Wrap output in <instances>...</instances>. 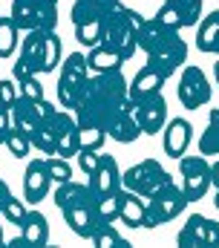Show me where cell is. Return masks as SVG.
Returning a JSON list of instances; mask_svg holds the SVG:
<instances>
[{
    "label": "cell",
    "mask_w": 219,
    "mask_h": 248,
    "mask_svg": "<svg viewBox=\"0 0 219 248\" xmlns=\"http://www.w3.org/2000/svg\"><path fill=\"white\" fill-rule=\"evenodd\" d=\"M127 110H133L130 81L121 75V69H115V72H93V75H87L72 113H75L78 124H93V127H101L107 133L112 122Z\"/></svg>",
    "instance_id": "obj_1"
},
{
    "label": "cell",
    "mask_w": 219,
    "mask_h": 248,
    "mask_svg": "<svg viewBox=\"0 0 219 248\" xmlns=\"http://www.w3.org/2000/svg\"><path fill=\"white\" fill-rule=\"evenodd\" d=\"M139 49L147 52V66H153L164 81L179 72V66L188 61V44L179 35V29H170L156 17H144L139 29Z\"/></svg>",
    "instance_id": "obj_2"
},
{
    "label": "cell",
    "mask_w": 219,
    "mask_h": 248,
    "mask_svg": "<svg viewBox=\"0 0 219 248\" xmlns=\"http://www.w3.org/2000/svg\"><path fill=\"white\" fill-rule=\"evenodd\" d=\"M124 3L121 0H72L69 17L75 26V38L84 46H98L104 35V23L110 15H115Z\"/></svg>",
    "instance_id": "obj_3"
},
{
    "label": "cell",
    "mask_w": 219,
    "mask_h": 248,
    "mask_svg": "<svg viewBox=\"0 0 219 248\" xmlns=\"http://www.w3.org/2000/svg\"><path fill=\"white\" fill-rule=\"evenodd\" d=\"M144 17L136 12V9H127L121 6L115 15H110L107 23H104V35H101V44L110 46L112 52H118L124 61L136 55L139 49V29H141Z\"/></svg>",
    "instance_id": "obj_4"
},
{
    "label": "cell",
    "mask_w": 219,
    "mask_h": 248,
    "mask_svg": "<svg viewBox=\"0 0 219 248\" xmlns=\"http://www.w3.org/2000/svg\"><path fill=\"white\" fill-rule=\"evenodd\" d=\"M20 61L32 72H55L61 63V38L55 29H32L20 41Z\"/></svg>",
    "instance_id": "obj_5"
},
{
    "label": "cell",
    "mask_w": 219,
    "mask_h": 248,
    "mask_svg": "<svg viewBox=\"0 0 219 248\" xmlns=\"http://www.w3.org/2000/svg\"><path fill=\"white\" fill-rule=\"evenodd\" d=\"M144 205H147V211H144V228H156V225H164V222L176 219L179 214H185V208L190 202H188L182 185L170 182L162 190H156L153 196H147Z\"/></svg>",
    "instance_id": "obj_6"
},
{
    "label": "cell",
    "mask_w": 219,
    "mask_h": 248,
    "mask_svg": "<svg viewBox=\"0 0 219 248\" xmlns=\"http://www.w3.org/2000/svg\"><path fill=\"white\" fill-rule=\"evenodd\" d=\"M170 182H173V176L156 159H141V162H136L133 168H127L121 173V185L127 190H133V193H139V196H144V199L153 196L156 190H162L164 185H170Z\"/></svg>",
    "instance_id": "obj_7"
},
{
    "label": "cell",
    "mask_w": 219,
    "mask_h": 248,
    "mask_svg": "<svg viewBox=\"0 0 219 248\" xmlns=\"http://www.w3.org/2000/svg\"><path fill=\"white\" fill-rule=\"evenodd\" d=\"M15 26L20 32L32 29H55L58 26V0H12Z\"/></svg>",
    "instance_id": "obj_8"
},
{
    "label": "cell",
    "mask_w": 219,
    "mask_h": 248,
    "mask_svg": "<svg viewBox=\"0 0 219 248\" xmlns=\"http://www.w3.org/2000/svg\"><path fill=\"white\" fill-rule=\"evenodd\" d=\"M87 75H90L87 55L84 52H69L63 66H61V75H58V101H61L63 110H75V101H78V93H81Z\"/></svg>",
    "instance_id": "obj_9"
},
{
    "label": "cell",
    "mask_w": 219,
    "mask_h": 248,
    "mask_svg": "<svg viewBox=\"0 0 219 248\" xmlns=\"http://www.w3.org/2000/svg\"><path fill=\"white\" fill-rule=\"evenodd\" d=\"M179 176H182V190H185V196H188V202H199L211 187V162H208V156H182L179 159Z\"/></svg>",
    "instance_id": "obj_10"
},
{
    "label": "cell",
    "mask_w": 219,
    "mask_h": 248,
    "mask_svg": "<svg viewBox=\"0 0 219 248\" xmlns=\"http://www.w3.org/2000/svg\"><path fill=\"white\" fill-rule=\"evenodd\" d=\"M211 93L214 90H211V81L202 72V66H193V63L182 66V75H179V84H176V98H179L182 107L199 110L202 104L211 101Z\"/></svg>",
    "instance_id": "obj_11"
},
{
    "label": "cell",
    "mask_w": 219,
    "mask_h": 248,
    "mask_svg": "<svg viewBox=\"0 0 219 248\" xmlns=\"http://www.w3.org/2000/svg\"><path fill=\"white\" fill-rule=\"evenodd\" d=\"M176 246L182 248H219V222L202 214H190L188 222L176 234Z\"/></svg>",
    "instance_id": "obj_12"
},
{
    "label": "cell",
    "mask_w": 219,
    "mask_h": 248,
    "mask_svg": "<svg viewBox=\"0 0 219 248\" xmlns=\"http://www.w3.org/2000/svg\"><path fill=\"white\" fill-rule=\"evenodd\" d=\"M130 101H133L136 122H139L144 136H156L159 130H164V124H167V101H164L162 90L139 95V98H130Z\"/></svg>",
    "instance_id": "obj_13"
},
{
    "label": "cell",
    "mask_w": 219,
    "mask_h": 248,
    "mask_svg": "<svg viewBox=\"0 0 219 248\" xmlns=\"http://www.w3.org/2000/svg\"><path fill=\"white\" fill-rule=\"evenodd\" d=\"M52 133H55V153L58 156H63V159H72L78 150H81V144H78V122H75V113L72 110H63V107H58L52 113Z\"/></svg>",
    "instance_id": "obj_14"
},
{
    "label": "cell",
    "mask_w": 219,
    "mask_h": 248,
    "mask_svg": "<svg viewBox=\"0 0 219 248\" xmlns=\"http://www.w3.org/2000/svg\"><path fill=\"white\" fill-rule=\"evenodd\" d=\"M49 243V219L41 211H26L23 222L17 225V237L9 246H20V248H38Z\"/></svg>",
    "instance_id": "obj_15"
},
{
    "label": "cell",
    "mask_w": 219,
    "mask_h": 248,
    "mask_svg": "<svg viewBox=\"0 0 219 248\" xmlns=\"http://www.w3.org/2000/svg\"><path fill=\"white\" fill-rule=\"evenodd\" d=\"M87 185H90V190L95 193V199L110 196V193H118V190L124 187V185H121V170H118V162H115V156L101 153L95 173H93V176H87Z\"/></svg>",
    "instance_id": "obj_16"
},
{
    "label": "cell",
    "mask_w": 219,
    "mask_h": 248,
    "mask_svg": "<svg viewBox=\"0 0 219 248\" xmlns=\"http://www.w3.org/2000/svg\"><path fill=\"white\" fill-rule=\"evenodd\" d=\"M49 187H52V176L47 170V159H32L23 173V199L29 205H41L49 196Z\"/></svg>",
    "instance_id": "obj_17"
},
{
    "label": "cell",
    "mask_w": 219,
    "mask_h": 248,
    "mask_svg": "<svg viewBox=\"0 0 219 248\" xmlns=\"http://www.w3.org/2000/svg\"><path fill=\"white\" fill-rule=\"evenodd\" d=\"M63 219H66V225L72 228V234H75V237H81V240H93V237H95V231L104 225V222L98 219L95 202H87V205H78V208L63 211Z\"/></svg>",
    "instance_id": "obj_18"
},
{
    "label": "cell",
    "mask_w": 219,
    "mask_h": 248,
    "mask_svg": "<svg viewBox=\"0 0 219 248\" xmlns=\"http://www.w3.org/2000/svg\"><path fill=\"white\" fill-rule=\"evenodd\" d=\"M193 141V124L188 119H170L164 124V153L170 159H182Z\"/></svg>",
    "instance_id": "obj_19"
},
{
    "label": "cell",
    "mask_w": 219,
    "mask_h": 248,
    "mask_svg": "<svg viewBox=\"0 0 219 248\" xmlns=\"http://www.w3.org/2000/svg\"><path fill=\"white\" fill-rule=\"evenodd\" d=\"M87 202H95V193L90 190V185H84V182L69 179V182H61V185L55 187V205H58L61 214L69 211V208L87 205Z\"/></svg>",
    "instance_id": "obj_20"
},
{
    "label": "cell",
    "mask_w": 219,
    "mask_h": 248,
    "mask_svg": "<svg viewBox=\"0 0 219 248\" xmlns=\"http://www.w3.org/2000/svg\"><path fill=\"white\" fill-rule=\"evenodd\" d=\"M144 211H147L144 196L124 187L121 190V217H118V222H124L127 228H144Z\"/></svg>",
    "instance_id": "obj_21"
},
{
    "label": "cell",
    "mask_w": 219,
    "mask_h": 248,
    "mask_svg": "<svg viewBox=\"0 0 219 248\" xmlns=\"http://www.w3.org/2000/svg\"><path fill=\"white\" fill-rule=\"evenodd\" d=\"M217 41H219V9H217V12L202 15V20L196 23V49H199V52H211V55H214Z\"/></svg>",
    "instance_id": "obj_22"
},
{
    "label": "cell",
    "mask_w": 219,
    "mask_h": 248,
    "mask_svg": "<svg viewBox=\"0 0 219 248\" xmlns=\"http://www.w3.org/2000/svg\"><path fill=\"white\" fill-rule=\"evenodd\" d=\"M87 66H90V72H115L124 66V58L118 52H112L110 46L98 44L87 52Z\"/></svg>",
    "instance_id": "obj_23"
},
{
    "label": "cell",
    "mask_w": 219,
    "mask_h": 248,
    "mask_svg": "<svg viewBox=\"0 0 219 248\" xmlns=\"http://www.w3.org/2000/svg\"><path fill=\"white\" fill-rule=\"evenodd\" d=\"M107 136L112 141H118V144H133V141L141 136V127L136 122V113H133V110L121 113V116L112 122V127L107 130Z\"/></svg>",
    "instance_id": "obj_24"
},
{
    "label": "cell",
    "mask_w": 219,
    "mask_h": 248,
    "mask_svg": "<svg viewBox=\"0 0 219 248\" xmlns=\"http://www.w3.org/2000/svg\"><path fill=\"white\" fill-rule=\"evenodd\" d=\"M164 84V78L153 69V66H141L136 75H133V81H130V98H139V95H147V93H159Z\"/></svg>",
    "instance_id": "obj_25"
},
{
    "label": "cell",
    "mask_w": 219,
    "mask_h": 248,
    "mask_svg": "<svg viewBox=\"0 0 219 248\" xmlns=\"http://www.w3.org/2000/svg\"><path fill=\"white\" fill-rule=\"evenodd\" d=\"M199 153L202 156H219V107L208 113V127L199 136Z\"/></svg>",
    "instance_id": "obj_26"
},
{
    "label": "cell",
    "mask_w": 219,
    "mask_h": 248,
    "mask_svg": "<svg viewBox=\"0 0 219 248\" xmlns=\"http://www.w3.org/2000/svg\"><path fill=\"white\" fill-rule=\"evenodd\" d=\"M121 190H124V187H121ZM121 190H118V193H110V196H101V199H95V211H98V219H101L104 225L118 222V217H121Z\"/></svg>",
    "instance_id": "obj_27"
},
{
    "label": "cell",
    "mask_w": 219,
    "mask_h": 248,
    "mask_svg": "<svg viewBox=\"0 0 219 248\" xmlns=\"http://www.w3.org/2000/svg\"><path fill=\"white\" fill-rule=\"evenodd\" d=\"M167 6H173L182 17V29L185 26H196L202 20V0H164Z\"/></svg>",
    "instance_id": "obj_28"
},
{
    "label": "cell",
    "mask_w": 219,
    "mask_h": 248,
    "mask_svg": "<svg viewBox=\"0 0 219 248\" xmlns=\"http://www.w3.org/2000/svg\"><path fill=\"white\" fill-rule=\"evenodd\" d=\"M104 141H107V133L101 127L78 124V144H81V150H101Z\"/></svg>",
    "instance_id": "obj_29"
},
{
    "label": "cell",
    "mask_w": 219,
    "mask_h": 248,
    "mask_svg": "<svg viewBox=\"0 0 219 248\" xmlns=\"http://www.w3.org/2000/svg\"><path fill=\"white\" fill-rule=\"evenodd\" d=\"M17 26L12 17H3L0 20V58H12L15 49H17Z\"/></svg>",
    "instance_id": "obj_30"
},
{
    "label": "cell",
    "mask_w": 219,
    "mask_h": 248,
    "mask_svg": "<svg viewBox=\"0 0 219 248\" xmlns=\"http://www.w3.org/2000/svg\"><path fill=\"white\" fill-rule=\"evenodd\" d=\"M90 243H93L95 248H130V240H127V237H121L112 225H101Z\"/></svg>",
    "instance_id": "obj_31"
},
{
    "label": "cell",
    "mask_w": 219,
    "mask_h": 248,
    "mask_svg": "<svg viewBox=\"0 0 219 248\" xmlns=\"http://www.w3.org/2000/svg\"><path fill=\"white\" fill-rule=\"evenodd\" d=\"M6 147H9V153L15 156V159H26L29 156V150H32V141H29V136L26 133H20L17 127H9V133H6V141H3Z\"/></svg>",
    "instance_id": "obj_32"
},
{
    "label": "cell",
    "mask_w": 219,
    "mask_h": 248,
    "mask_svg": "<svg viewBox=\"0 0 219 248\" xmlns=\"http://www.w3.org/2000/svg\"><path fill=\"white\" fill-rule=\"evenodd\" d=\"M47 170H49V176H52V182H69L72 179V165H69V159H63V156H47Z\"/></svg>",
    "instance_id": "obj_33"
},
{
    "label": "cell",
    "mask_w": 219,
    "mask_h": 248,
    "mask_svg": "<svg viewBox=\"0 0 219 248\" xmlns=\"http://www.w3.org/2000/svg\"><path fill=\"white\" fill-rule=\"evenodd\" d=\"M29 202L26 199H17V196H9L6 199V205H3V211H0V217L6 219V222H15V225H20L23 222V217H26V208Z\"/></svg>",
    "instance_id": "obj_34"
},
{
    "label": "cell",
    "mask_w": 219,
    "mask_h": 248,
    "mask_svg": "<svg viewBox=\"0 0 219 248\" xmlns=\"http://www.w3.org/2000/svg\"><path fill=\"white\" fill-rule=\"evenodd\" d=\"M17 93L26 95V98H32V101H41L44 98V84H41L38 72L35 75H26L23 81H17Z\"/></svg>",
    "instance_id": "obj_35"
},
{
    "label": "cell",
    "mask_w": 219,
    "mask_h": 248,
    "mask_svg": "<svg viewBox=\"0 0 219 248\" xmlns=\"http://www.w3.org/2000/svg\"><path fill=\"white\" fill-rule=\"evenodd\" d=\"M75 159H78V168H81L87 176H93V173H95V168H98L101 153H98V150H78V153H75Z\"/></svg>",
    "instance_id": "obj_36"
},
{
    "label": "cell",
    "mask_w": 219,
    "mask_h": 248,
    "mask_svg": "<svg viewBox=\"0 0 219 248\" xmlns=\"http://www.w3.org/2000/svg\"><path fill=\"white\" fill-rule=\"evenodd\" d=\"M156 20H159V23H164V26H170V29H182V17H179V12H176L173 6H167V3H162V6H159Z\"/></svg>",
    "instance_id": "obj_37"
},
{
    "label": "cell",
    "mask_w": 219,
    "mask_h": 248,
    "mask_svg": "<svg viewBox=\"0 0 219 248\" xmlns=\"http://www.w3.org/2000/svg\"><path fill=\"white\" fill-rule=\"evenodd\" d=\"M17 84L15 81H9V78H3L0 81V104H6V107H12L15 101H17Z\"/></svg>",
    "instance_id": "obj_38"
},
{
    "label": "cell",
    "mask_w": 219,
    "mask_h": 248,
    "mask_svg": "<svg viewBox=\"0 0 219 248\" xmlns=\"http://www.w3.org/2000/svg\"><path fill=\"white\" fill-rule=\"evenodd\" d=\"M9 127H12V113H9V107H6V104H0V144L6 141Z\"/></svg>",
    "instance_id": "obj_39"
},
{
    "label": "cell",
    "mask_w": 219,
    "mask_h": 248,
    "mask_svg": "<svg viewBox=\"0 0 219 248\" xmlns=\"http://www.w3.org/2000/svg\"><path fill=\"white\" fill-rule=\"evenodd\" d=\"M26 75H35V72H32V69H29L26 63L17 58V61H15V66H12V78H15V81H23Z\"/></svg>",
    "instance_id": "obj_40"
},
{
    "label": "cell",
    "mask_w": 219,
    "mask_h": 248,
    "mask_svg": "<svg viewBox=\"0 0 219 248\" xmlns=\"http://www.w3.org/2000/svg\"><path fill=\"white\" fill-rule=\"evenodd\" d=\"M9 196H12V190H9V185L0 179V211H3V205H6V199H9Z\"/></svg>",
    "instance_id": "obj_41"
},
{
    "label": "cell",
    "mask_w": 219,
    "mask_h": 248,
    "mask_svg": "<svg viewBox=\"0 0 219 248\" xmlns=\"http://www.w3.org/2000/svg\"><path fill=\"white\" fill-rule=\"evenodd\" d=\"M211 182H214V187H219V156L217 162H211Z\"/></svg>",
    "instance_id": "obj_42"
},
{
    "label": "cell",
    "mask_w": 219,
    "mask_h": 248,
    "mask_svg": "<svg viewBox=\"0 0 219 248\" xmlns=\"http://www.w3.org/2000/svg\"><path fill=\"white\" fill-rule=\"evenodd\" d=\"M214 78H217V84H219V61L214 63Z\"/></svg>",
    "instance_id": "obj_43"
},
{
    "label": "cell",
    "mask_w": 219,
    "mask_h": 248,
    "mask_svg": "<svg viewBox=\"0 0 219 248\" xmlns=\"http://www.w3.org/2000/svg\"><path fill=\"white\" fill-rule=\"evenodd\" d=\"M6 243V237H3V222H0V246Z\"/></svg>",
    "instance_id": "obj_44"
},
{
    "label": "cell",
    "mask_w": 219,
    "mask_h": 248,
    "mask_svg": "<svg viewBox=\"0 0 219 248\" xmlns=\"http://www.w3.org/2000/svg\"><path fill=\"white\" fill-rule=\"evenodd\" d=\"M214 205H217V211H219V187H217V196H214Z\"/></svg>",
    "instance_id": "obj_45"
},
{
    "label": "cell",
    "mask_w": 219,
    "mask_h": 248,
    "mask_svg": "<svg viewBox=\"0 0 219 248\" xmlns=\"http://www.w3.org/2000/svg\"><path fill=\"white\" fill-rule=\"evenodd\" d=\"M214 55H219V41H217V46H214Z\"/></svg>",
    "instance_id": "obj_46"
},
{
    "label": "cell",
    "mask_w": 219,
    "mask_h": 248,
    "mask_svg": "<svg viewBox=\"0 0 219 248\" xmlns=\"http://www.w3.org/2000/svg\"><path fill=\"white\" fill-rule=\"evenodd\" d=\"M0 20H3V15H0Z\"/></svg>",
    "instance_id": "obj_47"
}]
</instances>
